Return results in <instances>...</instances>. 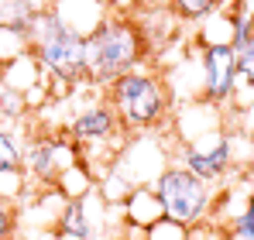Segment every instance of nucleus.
I'll use <instances>...</instances> for the list:
<instances>
[{"label": "nucleus", "mask_w": 254, "mask_h": 240, "mask_svg": "<svg viewBox=\"0 0 254 240\" xmlns=\"http://www.w3.org/2000/svg\"><path fill=\"white\" fill-rule=\"evenodd\" d=\"M103 100L114 107L127 134H155L165 130L172 120V93L165 76L148 65V59L134 62L124 76L103 86Z\"/></svg>", "instance_id": "1"}, {"label": "nucleus", "mask_w": 254, "mask_h": 240, "mask_svg": "<svg viewBox=\"0 0 254 240\" xmlns=\"http://www.w3.org/2000/svg\"><path fill=\"white\" fill-rule=\"evenodd\" d=\"M141 59H148V38L134 17L107 14L86 35V79L100 89L134 69Z\"/></svg>", "instance_id": "2"}, {"label": "nucleus", "mask_w": 254, "mask_h": 240, "mask_svg": "<svg viewBox=\"0 0 254 240\" xmlns=\"http://www.w3.org/2000/svg\"><path fill=\"white\" fill-rule=\"evenodd\" d=\"M28 45L52 79H62L69 86L86 79V35L69 28L52 7L38 10L31 31H28Z\"/></svg>", "instance_id": "3"}, {"label": "nucleus", "mask_w": 254, "mask_h": 240, "mask_svg": "<svg viewBox=\"0 0 254 240\" xmlns=\"http://www.w3.org/2000/svg\"><path fill=\"white\" fill-rule=\"evenodd\" d=\"M151 189L158 192V199L165 206V216L186 223V227H196V223L210 220L213 206H216V196H220V185L196 179L192 172H186L175 161L155 179Z\"/></svg>", "instance_id": "4"}, {"label": "nucleus", "mask_w": 254, "mask_h": 240, "mask_svg": "<svg viewBox=\"0 0 254 240\" xmlns=\"http://www.w3.org/2000/svg\"><path fill=\"white\" fill-rule=\"evenodd\" d=\"M172 165V148H162V130L130 134L121 155L114 158V172L134 185H155V179Z\"/></svg>", "instance_id": "5"}, {"label": "nucleus", "mask_w": 254, "mask_h": 240, "mask_svg": "<svg viewBox=\"0 0 254 240\" xmlns=\"http://www.w3.org/2000/svg\"><path fill=\"white\" fill-rule=\"evenodd\" d=\"M172 161L182 165L186 172H192L203 182L223 185L227 172L234 168V158H230V130L223 127V130H213V134H203L196 141L179 144V151L172 155Z\"/></svg>", "instance_id": "6"}, {"label": "nucleus", "mask_w": 254, "mask_h": 240, "mask_svg": "<svg viewBox=\"0 0 254 240\" xmlns=\"http://www.w3.org/2000/svg\"><path fill=\"white\" fill-rule=\"evenodd\" d=\"M203 100L216 107H230L237 93V52L230 45H199L196 52Z\"/></svg>", "instance_id": "7"}, {"label": "nucleus", "mask_w": 254, "mask_h": 240, "mask_svg": "<svg viewBox=\"0 0 254 240\" xmlns=\"http://www.w3.org/2000/svg\"><path fill=\"white\" fill-rule=\"evenodd\" d=\"M165 216V206L158 199V192L151 185H134L130 196L124 199V223H134V227H151Z\"/></svg>", "instance_id": "8"}, {"label": "nucleus", "mask_w": 254, "mask_h": 240, "mask_svg": "<svg viewBox=\"0 0 254 240\" xmlns=\"http://www.w3.org/2000/svg\"><path fill=\"white\" fill-rule=\"evenodd\" d=\"M48 79H52V76L42 69V62H38L31 52L21 55V59H14V62H7V65H3V76H0L3 86H10V89H17V93H31L35 86H45Z\"/></svg>", "instance_id": "9"}, {"label": "nucleus", "mask_w": 254, "mask_h": 240, "mask_svg": "<svg viewBox=\"0 0 254 240\" xmlns=\"http://www.w3.org/2000/svg\"><path fill=\"white\" fill-rule=\"evenodd\" d=\"M55 189H59L65 199H83V196H89V192L96 189V175L79 161V165L65 168V172L55 179Z\"/></svg>", "instance_id": "10"}, {"label": "nucleus", "mask_w": 254, "mask_h": 240, "mask_svg": "<svg viewBox=\"0 0 254 240\" xmlns=\"http://www.w3.org/2000/svg\"><path fill=\"white\" fill-rule=\"evenodd\" d=\"M227 0H165V10H169L175 21H189V24H203L210 14H216Z\"/></svg>", "instance_id": "11"}, {"label": "nucleus", "mask_w": 254, "mask_h": 240, "mask_svg": "<svg viewBox=\"0 0 254 240\" xmlns=\"http://www.w3.org/2000/svg\"><path fill=\"white\" fill-rule=\"evenodd\" d=\"M24 141L17 127H0V172L3 168H21L24 161Z\"/></svg>", "instance_id": "12"}, {"label": "nucleus", "mask_w": 254, "mask_h": 240, "mask_svg": "<svg viewBox=\"0 0 254 240\" xmlns=\"http://www.w3.org/2000/svg\"><path fill=\"white\" fill-rule=\"evenodd\" d=\"M28 189H31V185H28L24 168H3V172H0V199L21 206V199H24Z\"/></svg>", "instance_id": "13"}, {"label": "nucleus", "mask_w": 254, "mask_h": 240, "mask_svg": "<svg viewBox=\"0 0 254 240\" xmlns=\"http://www.w3.org/2000/svg\"><path fill=\"white\" fill-rule=\"evenodd\" d=\"M31 52V45L24 35H17V31H10V28H3L0 24V62L7 65V62H14V59H21V55H28Z\"/></svg>", "instance_id": "14"}, {"label": "nucleus", "mask_w": 254, "mask_h": 240, "mask_svg": "<svg viewBox=\"0 0 254 240\" xmlns=\"http://www.w3.org/2000/svg\"><path fill=\"white\" fill-rule=\"evenodd\" d=\"M148 240H189V227L172 216H162L158 223L148 227Z\"/></svg>", "instance_id": "15"}, {"label": "nucleus", "mask_w": 254, "mask_h": 240, "mask_svg": "<svg viewBox=\"0 0 254 240\" xmlns=\"http://www.w3.org/2000/svg\"><path fill=\"white\" fill-rule=\"evenodd\" d=\"M21 230V209L17 202L0 199V240H14Z\"/></svg>", "instance_id": "16"}, {"label": "nucleus", "mask_w": 254, "mask_h": 240, "mask_svg": "<svg viewBox=\"0 0 254 240\" xmlns=\"http://www.w3.org/2000/svg\"><path fill=\"white\" fill-rule=\"evenodd\" d=\"M100 3H103L110 14H124V17H130V10H134L141 0H100Z\"/></svg>", "instance_id": "17"}, {"label": "nucleus", "mask_w": 254, "mask_h": 240, "mask_svg": "<svg viewBox=\"0 0 254 240\" xmlns=\"http://www.w3.org/2000/svg\"><path fill=\"white\" fill-rule=\"evenodd\" d=\"M251 216H254V199H251Z\"/></svg>", "instance_id": "18"}, {"label": "nucleus", "mask_w": 254, "mask_h": 240, "mask_svg": "<svg viewBox=\"0 0 254 240\" xmlns=\"http://www.w3.org/2000/svg\"><path fill=\"white\" fill-rule=\"evenodd\" d=\"M0 76H3V62H0Z\"/></svg>", "instance_id": "19"}, {"label": "nucleus", "mask_w": 254, "mask_h": 240, "mask_svg": "<svg viewBox=\"0 0 254 240\" xmlns=\"http://www.w3.org/2000/svg\"><path fill=\"white\" fill-rule=\"evenodd\" d=\"M110 240H124V237H110Z\"/></svg>", "instance_id": "20"}, {"label": "nucleus", "mask_w": 254, "mask_h": 240, "mask_svg": "<svg viewBox=\"0 0 254 240\" xmlns=\"http://www.w3.org/2000/svg\"><path fill=\"white\" fill-rule=\"evenodd\" d=\"M251 141H254V137H251Z\"/></svg>", "instance_id": "21"}]
</instances>
